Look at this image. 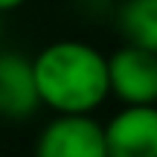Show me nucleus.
Returning <instances> with one entry per match:
<instances>
[{"instance_id": "obj_1", "label": "nucleus", "mask_w": 157, "mask_h": 157, "mask_svg": "<svg viewBox=\"0 0 157 157\" xmlns=\"http://www.w3.org/2000/svg\"><path fill=\"white\" fill-rule=\"evenodd\" d=\"M38 102L56 113H90L108 99V64L84 41H56L32 58Z\"/></svg>"}, {"instance_id": "obj_2", "label": "nucleus", "mask_w": 157, "mask_h": 157, "mask_svg": "<svg viewBox=\"0 0 157 157\" xmlns=\"http://www.w3.org/2000/svg\"><path fill=\"white\" fill-rule=\"evenodd\" d=\"M108 64V93L122 105H154L157 99V50L122 44Z\"/></svg>"}, {"instance_id": "obj_3", "label": "nucleus", "mask_w": 157, "mask_h": 157, "mask_svg": "<svg viewBox=\"0 0 157 157\" xmlns=\"http://www.w3.org/2000/svg\"><path fill=\"white\" fill-rule=\"evenodd\" d=\"M35 157H105L102 125L90 113H58L38 134Z\"/></svg>"}, {"instance_id": "obj_4", "label": "nucleus", "mask_w": 157, "mask_h": 157, "mask_svg": "<svg viewBox=\"0 0 157 157\" xmlns=\"http://www.w3.org/2000/svg\"><path fill=\"white\" fill-rule=\"evenodd\" d=\"M105 157H157L154 105H125L102 125Z\"/></svg>"}, {"instance_id": "obj_5", "label": "nucleus", "mask_w": 157, "mask_h": 157, "mask_svg": "<svg viewBox=\"0 0 157 157\" xmlns=\"http://www.w3.org/2000/svg\"><path fill=\"white\" fill-rule=\"evenodd\" d=\"M38 105L41 102L32 78V61L17 52H0V117L29 119Z\"/></svg>"}, {"instance_id": "obj_6", "label": "nucleus", "mask_w": 157, "mask_h": 157, "mask_svg": "<svg viewBox=\"0 0 157 157\" xmlns=\"http://www.w3.org/2000/svg\"><path fill=\"white\" fill-rule=\"evenodd\" d=\"M117 26L125 44L157 50V0H125L119 6Z\"/></svg>"}, {"instance_id": "obj_7", "label": "nucleus", "mask_w": 157, "mask_h": 157, "mask_svg": "<svg viewBox=\"0 0 157 157\" xmlns=\"http://www.w3.org/2000/svg\"><path fill=\"white\" fill-rule=\"evenodd\" d=\"M26 0H0V12H12V9H17V6H23Z\"/></svg>"}]
</instances>
